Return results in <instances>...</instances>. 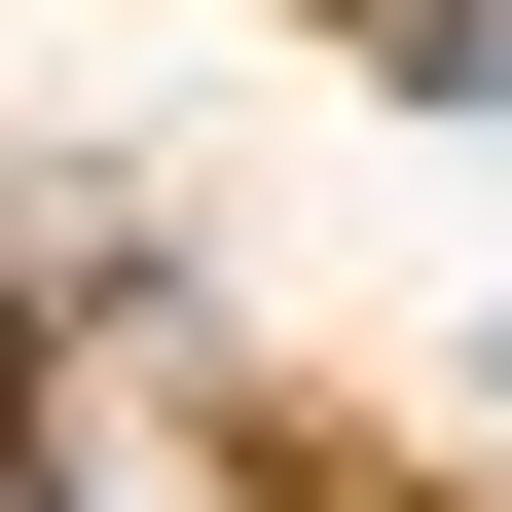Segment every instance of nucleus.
I'll return each instance as SVG.
<instances>
[{
    "label": "nucleus",
    "instance_id": "obj_1",
    "mask_svg": "<svg viewBox=\"0 0 512 512\" xmlns=\"http://www.w3.org/2000/svg\"><path fill=\"white\" fill-rule=\"evenodd\" d=\"M366 37H403V74H439V110H512V0H366Z\"/></svg>",
    "mask_w": 512,
    "mask_h": 512
},
{
    "label": "nucleus",
    "instance_id": "obj_2",
    "mask_svg": "<svg viewBox=\"0 0 512 512\" xmlns=\"http://www.w3.org/2000/svg\"><path fill=\"white\" fill-rule=\"evenodd\" d=\"M0 439H37V293H0Z\"/></svg>",
    "mask_w": 512,
    "mask_h": 512
},
{
    "label": "nucleus",
    "instance_id": "obj_3",
    "mask_svg": "<svg viewBox=\"0 0 512 512\" xmlns=\"http://www.w3.org/2000/svg\"><path fill=\"white\" fill-rule=\"evenodd\" d=\"M0 512H74V439H0Z\"/></svg>",
    "mask_w": 512,
    "mask_h": 512
}]
</instances>
